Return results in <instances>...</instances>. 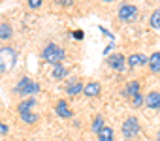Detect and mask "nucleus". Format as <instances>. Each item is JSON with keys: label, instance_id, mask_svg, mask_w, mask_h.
<instances>
[{"label": "nucleus", "instance_id": "nucleus-21", "mask_svg": "<svg viewBox=\"0 0 160 141\" xmlns=\"http://www.w3.org/2000/svg\"><path fill=\"white\" fill-rule=\"evenodd\" d=\"M130 104H132V107H141V105H145V96L139 92L134 98H130Z\"/></svg>", "mask_w": 160, "mask_h": 141}, {"label": "nucleus", "instance_id": "nucleus-27", "mask_svg": "<svg viewBox=\"0 0 160 141\" xmlns=\"http://www.w3.org/2000/svg\"><path fill=\"white\" fill-rule=\"evenodd\" d=\"M102 2H106V4H109V2H115V0H102Z\"/></svg>", "mask_w": 160, "mask_h": 141}, {"label": "nucleus", "instance_id": "nucleus-20", "mask_svg": "<svg viewBox=\"0 0 160 141\" xmlns=\"http://www.w3.org/2000/svg\"><path fill=\"white\" fill-rule=\"evenodd\" d=\"M98 141H113V130L109 126H106L100 134H98Z\"/></svg>", "mask_w": 160, "mask_h": 141}, {"label": "nucleus", "instance_id": "nucleus-22", "mask_svg": "<svg viewBox=\"0 0 160 141\" xmlns=\"http://www.w3.org/2000/svg\"><path fill=\"white\" fill-rule=\"evenodd\" d=\"M27 4H28L30 10H38V8H42L43 0H27Z\"/></svg>", "mask_w": 160, "mask_h": 141}, {"label": "nucleus", "instance_id": "nucleus-13", "mask_svg": "<svg viewBox=\"0 0 160 141\" xmlns=\"http://www.w3.org/2000/svg\"><path fill=\"white\" fill-rule=\"evenodd\" d=\"M139 89H141V83H139L138 79H134V81H128V83H126V89H124V96H128V98H134L136 94H139Z\"/></svg>", "mask_w": 160, "mask_h": 141}, {"label": "nucleus", "instance_id": "nucleus-28", "mask_svg": "<svg viewBox=\"0 0 160 141\" xmlns=\"http://www.w3.org/2000/svg\"><path fill=\"white\" fill-rule=\"evenodd\" d=\"M154 141H160V132L156 134V139H154Z\"/></svg>", "mask_w": 160, "mask_h": 141}, {"label": "nucleus", "instance_id": "nucleus-17", "mask_svg": "<svg viewBox=\"0 0 160 141\" xmlns=\"http://www.w3.org/2000/svg\"><path fill=\"white\" fill-rule=\"evenodd\" d=\"M104 128H106L104 117H102V115H96V117H94V120H92V124H91V130H92V132H94V134L98 135V134H100V132H102Z\"/></svg>", "mask_w": 160, "mask_h": 141}, {"label": "nucleus", "instance_id": "nucleus-26", "mask_svg": "<svg viewBox=\"0 0 160 141\" xmlns=\"http://www.w3.org/2000/svg\"><path fill=\"white\" fill-rule=\"evenodd\" d=\"M111 49H113V43H109V45H108V47H106V51H104V55H108V53H109V51H111Z\"/></svg>", "mask_w": 160, "mask_h": 141}, {"label": "nucleus", "instance_id": "nucleus-30", "mask_svg": "<svg viewBox=\"0 0 160 141\" xmlns=\"http://www.w3.org/2000/svg\"><path fill=\"white\" fill-rule=\"evenodd\" d=\"M158 111H160V109H158Z\"/></svg>", "mask_w": 160, "mask_h": 141}, {"label": "nucleus", "instance_id": "nucleus-29", "mask_svg": "<svg viewBox=\"0 0 160 141\" xmlns=\"http://www.w3.org/2000/svg\"><path fill=\"white\" fill-rule=\"evenodd\" d=\"M126 141H130V139H126Z\"/></svg>", "mask_w": 160, "mask_h": 141}, {"label": "nucleus", "instance_id": "nucleus-5", "mask_svg": "<svg viewBox=\"0 0 160 141\" xmlns=\"http://www.w3.org/2000/svg\"><path fill=\"white\" fill-rule=\"evenodd\" d=\"M117 15H119V19H121L122 23H132V21H136V17H138V8H136L134 4H122V6L119 8Z\"/></svg>", "mask_w": 160, "mask_h": 141}, {"label": "nucleus", "instance_id": "nucleus-1", "mask_svg": "<svg viewBox=\"0 0 160 141\" xmlns=\"http://www.w3.org/2000/svg\"><path fill=\"white\" fill-rule=\"evenodd\" d=\"M17 64V51L10 45L0 47V74H10Z\"/></svg>", "mask_w": 160, "mask_h": 141}, {"label": "nucleus", "instance_id": "nucleus-23", "mask_svg": "<svg viewBox=\"0 0 160 141\" xmlns=\"http://www.w3.org/2000/svg\"><path fill=\"white\" fill-rule=\"evenodd\" d=\"M10 132V128H8V124H4V122H0V135H6Z\"/></svg>", "mask_w": 160, "mask_h": 141}, {"label": "nucleus", "instance_id": "nucleus-24", "mask_svg": "<svg viewBox=\"0 0 160 141\" xmlns=\"http://www.w3.org/2000/svg\"><path fill=\"white\" fill-rule=\"evenodd\" d=\"M72 36H73L75 40H83V32H81V30H75V32H72Z\"/></svg>", "mask_w": 160, "mask_h": 141}, {"label": "nucleus", "instance_id": "nucleus-19", "mask_svg": "<svg viewBox=\"0 0 160 141\" xmlns=\"http://www.w3.org/2000/svg\"><path fill=\"white\" fill-rule=\"evenodd\" d=\"M19 117H21V120H23V122H27V124H36V122H38V119H40V115H36V113H32V111L23 113V115H19Z\"/></svg>", "mask_w": 160, "mask_h": 141}, {"label": "nucleus", "instance_id": "nucleus-15", "mask_svg": "<svg viewBox=\"0 0 160 141\" xmlns=\"http://www.w3.org/2000/svg\"><path fill=\"white\" fill-rule=\"evenodd\" d=\"M12 36H13L12 25H10V23H0V40H2V41H8V40H12Z\"/></svg>", "mask_w": 160, "mask_h": 141}, {"label": "nucleus", "instance_id": "nucleus-18", "mask_svg": "<svg viewBox=\"0 0 160 141\" xmlns=\"http://www.w3.org/2000/svg\"><path fill=\"white\" fill-rule=\"evenodd\" d=\"M149 25L152 30L160 32V8H156L152 13H151V19H149Z\"/></svg>", "mask_w": 160, "mask_h": 141}, {"label": "nucleus", "instance_id": "nucleus-25", "mask_svg": "<svg viewBox=\"0 0 160 141\" xmlns=\"http://www.w3.org/2000/svg\"><path fill=\"white\" fill-rule=\"evenodd\" d=\"M58 2H60L62 6H72V4H73V0H58Z\"/></svg>", "mask_w": 160, "mask_h": 141}, {"label": "nucleus", "instance_id": "nucleus-2", "mask_svg": "<svg viewBox=\"0 0 160 141\" xmlns=\"http://www.w3.org/2000/svg\"><path fill=\"white\" fill-rule=\"evenodd\" d=\"M42 58H43L45 62L57 66V64H62V60L66 58V51H64L60 45H57V43H47V45L42 49Z\"/></svg>", "mask_w": 160, "mask_h": 141}, {"label": "nucleus", "instance_id": "nucleus-4", "mask_svg": "<svg viewBox=\"0 0 160 141\" xmlns=\"http://www.w3.org/2000/svg\"><path fill=\"white\" fill-rule=\"evenodd\" d=\"M139 120L136 119V117H128L124 122H122V126H121V132H122V135H124V139H132V137H136L138 134H139Z\"/></svg>", "mask_w": 160, "mask_h": 141}, {"label": "nucleus", "instance_id": "nucleus-8", "mask_svg": "<svg viewBox=\"0 0 160 141\" xmlns=\"http://www.w3.org/2000/svg\"><path fill=\"white\" fill-rule=\"evenodd\" d=\"M55 113H57V117H60V119H72V117H73V111H72V107L68 105L66 100H58V102H57Z\"/></svg>", "mask_w": 160, "mask_h": 141}, {"label": "nucleus", "instance_id": "nucleus-7", "mask_svg": "<svg viewBox=\"0 0 160 141\" xmlns=\"http://www.w3.org/2000/svg\"><path fill=\"white\" fill-rule=\"evenodd\" d=\"M145 64H149V58L143 53H132L130 56H126V66L128 68H139V66H145Z\"/></svg>", "mask_w": 160, "mask_h": 141}, {"label": "nucleus", "instance_id": "nucleus-11", "mask_svg": "<svg viewBox=\"0 0 160 141\" xmlns=\"http://www.w3.org/2000/svg\"><path fill=\"white\" fill-rule=\"evenodd\" d=\"M83 89H85V85H83L81 81H75V79H73V81L66 87V94L73 98V96H77V94H83Z\"/></svg>", "mask_w": 160, "mask_h": 141}, {"label": "nucleus", "instance_id": "nucleus-9", "mask_svg": "<svg viewBox=\"0 0 160 141\" xmlns=\"http://www.w3.org/2000/svg\"><path fill=\"white\" fill-rule=\"evenodd\" d=\"M100 92H102V85H100L98 81H89V83L85 85V89H83V94H85L87 98H96Z\"/></svg>", "mask_w": 160, "mask_h": 141}, {"label": "nucleus", "instance_id": "nucleus-3", "mask_svg": "<svg viewBox=\"0 0 160 141\" xmlns=\"http://www.w3.org/2000/svg\"><path fill=\"white\" fill-rule=\"evenodd\" d=\"M42 90V87H40V83H36V81H32L30 77H21L19 79V83L15 85V89H13V92L15 94H21V96H25V98H30V96H34V94H38Z\"/></svg>", "mask_w": 160, "mask_h": 141}, {"label": "nucleus", "instance_id": "nucleus-16", "mask_svg": "<svg viewBox=\"0 0 160 141\" xmlns=\"http://www.w3.org/2000/svg\"><path fill=\"white\" fill-rule=\"evenodd\" d=\"M68 75V68L66 66H62V64H57V66H53V72H51V77L53 79H64Z\"/></svg>", "mask_w": 160, "mask_h": 141}, {"label": "nucleus", "instance_id": "nucleus-12", "mask_svg": "<svg viewBox=\"0 0 160 141\" xmlns=\"http://www.w3.org/2000/svg\"><path fill=\"white\" fill-rule=\"evenodd\" d=\"M149 72L151 74H160V51H156V53H152L151 56H149Z\"/></svg>", "mask_w": 160, "mask_h": 141}, {"label": "nucleus", "instance_id": "nucleus-14", "mask_svg": "<svg viewBox=\"0 0 160 141\" xmlns=\"http://www.w3.org/2000/svg\"><path fill=\"white\" fill-rule=\"evenodd\" d=\"M36 105V98H25L19 105H17V113L19 115H23V113H28V111H32V107Z\"/></svg>", "mask_w": 160, "mask_h": 141}, {"label": "nucleus", "instance_id": "nucleus-10", "mask_svg": "<svg viewBox=\"0 0 160 141\" xmlns=\"http://www.w3.org/2000/svg\"><path fill=\"white\" fill-rule=\"evenodd\" d=\"M145 105H147L149 109H160V92H156V90L147 92V96H145Z\"/></svg>", "mask_w": 160, "mask_h": 141}, {"label": "nucleus", "instance_id": "nucleus-6", "mask_svg": "<svg viewBox=\"0 0 160 141\" xmlns=\"http://www.w3.org/2000/svg\"><path fill=\"white\" fill-rule=\"evenodd\" d=\"M108 66L115 72H124L126 68V56L122 53H115V55H109L108 56Z\"/></svg>", "mask_w": 160, "mask_h": 141}]
</instances>
